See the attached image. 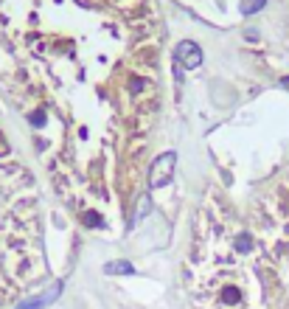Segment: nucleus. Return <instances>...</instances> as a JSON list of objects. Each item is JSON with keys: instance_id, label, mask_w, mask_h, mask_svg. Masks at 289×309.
<instances>
[{"instance_id": "nucleus-1", "label": "nucleus", "mask_w": 289, "mask_h": 309, "mask_svg": "<svg viewBox=\"0 0 289 309\" xmlns=\"http://www.w3.org/2000/svg\"><path fill=\"white\" fill-rule=\"evenodd\" d=\"M174 163H177V155L174 152H163L155 163H152V169H149V183L160 188V185H166L171 177H174Z\"/></svg>"}, {"instance_id": "nucleus-2", "label": "nucleus", "mask_w": 289, "mask_h": 309, "mask_svg": "<svg viewBox=\"0 0 289 309\" xmlns=\"http://www.w3.org/2000/svg\"><path fill=\"white\" fill-rule=\"evenodd\" d=\"M174 57L183 62V68H188V70H194V68L202 65V51H200V45L191 42V40H183V42H180L177 51H174Z\"/></svg>"}, {"instance_id": "nucleus-3", "label": "nucleus", "mask_w": 289, "mask_h": 309, "mask_svg": "<svg viewBox=\"0 0 289 309\" xmlns=\"http://www.w3.org/2000/svg\"><path fill=\"white\" fill-rule=\"evenodd\" d=\"M59 289H62V287L56 284L54 289L48 292V295H40V298H34V301H25V304H20V307H17V309H40V307H45L48 301H54V298L59 295Z\"/></svg>"}, {"instance_id": "nucleus-4", "label": "nucleus", "mask_w": 289, "mask_h": 309, "mask_svg": "<svg viewBox=\"0 0 289 309\" xmlns=\"http://www.w3.org/2000/svg\"><path fill=\"white\" fill-rule=\"evenodd\" d=\"M104 270H107L110 275H132L135 273V267L129 262H112V264H107Z\"/></svg>"}, {"instance_id": "nucleus-5", "label": "nucleus", "mask_w": 289, "mask_h": 309, "mask_svg": "<svg viewBox=\"0 0 289 309\" xmlns=\"http://www.w3.org/2000/svg\"><path fill=\"white\" fill-rule=\"evenodd\" d=\"M267 6V0H242V12L245 14H256V12H261Z\"/></svg>"}, {"instance_id": "nucleus-6", "label": "nucleus", "mask_w": 289, "mask_h": 309, "mask_svg": "<svg viewBox=\"0 0 289 309\" xmlns=\"http://www.w3.org/2000/svg\"><path fill=\"white\" fill-rule=\"evenodd\" d=\"M281 87H287V90H289V76H284V79H281Z\"/></svg>"}]
</instances>
